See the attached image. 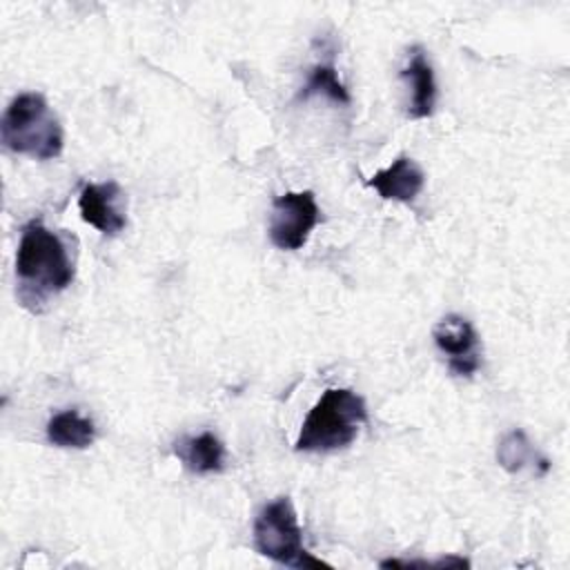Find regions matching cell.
<instances>
[{
    "mask_svg": "<svg viewBox=\"0 0 570 570\" xmlns=\"http://www.w3.org/2000/svg\"><path fill=\"white\" fill-rule=\"evenodd\" d=\"M73 276L76 269L65 240L42 220H29L22 227L16 252L20 303L31 312H40L51 294H58L73 283Z\"/></svg>",
    "mask_w": 570,
    "mask_h": 570,
    "instance_id": "6da1fadb",
    "label": "cell"
},
{
    "mask_svg": "<svg viewBox=\"0 0 570 570\" xmlns=\"http://www.w3.org/2000/svg\"><path fill=\"white\" fill-rule=\"evenodd\" d=\"M367 423V405L350 387H327L301 423L296 452H334L347 448L361 425Z\"/></svg>",
    "mask_w": 570,
    "mask_h": 570,
    "instance_id": "7a4b0ae2",
    "label": "cell"
},
{
    "mask_svg": "<svg viewBox=\"0 0 570 570\" xmlns=\"http://www.w3.org/2000/svg\"><path fill=\"white\" fill-rule=\"evenodd\" d=\"M4 149L36 160H51L62 154V127L47 98L38 91H22L11 98L0 120Z\"/></svg>",
    "mask_w": 570,
    "mask_h": 570,
    "instance_id": "3957f363",
    "label": "cell"
},
{
    "mask_svg": "<svg viewBox=\"0 0 570 570\" xmlns=\"http://www.w3.org/2000/svg\"><path fill=\"white\" fill-rule=\"evenodd\" d=\"M254 548L258 554L289 568H332L312 557L303 546V530L289 497H276L254 517Z\"/></svg>",
    "mask_w": 570,
    "mask_h": 570,
    "instance_id": "277c9868",
    "label": "cell"
},
{
    "mask_svg": "<svg viewBox=\"0 0 570 570\" xmlns=\"http://www.w3.org/2000/svg\"><path fill=\"white\" fill-rule=\"evenodd\" d=\"M318 220L321 209L316 205V196L312 189L285 191L283 196H276L272 203L267 234L276 249L294 252L307 243Z\"/></svg>",
    "mask_w": 570,
    "mask_h": 570,
    "instance_id": "5b68a950",
    "label": "cell"
},
{
    "mask_svg": "<svg viewBox=\"0 0 570 570\" xmlns=\"http://www.w3.org/2000/svg\"><path fill=\"white\" fill-rule=\"evenodd\" d=\"M434 345L448 358V370L454 376H472L481 367V338L474 325L459 316H443L432 330Z\"/></svg>",
    "mask_w": 570,
    "mask_h": 570,
    "instance_id": "8992f818",
    "label": "cell"
},
{
    "mask_svg": "<svg viewBox=\"0 0 570 570\" xmlns=\"http://www.w3.org/2000/svg\"><path fill=\"white\" fill-rule=\"evenodd\" d=\"M120 185L116 180L105 183H87L78 194L80 218L96 227L100 234L116 236L125 229L127 216L120 209Z\"/></svg>",
    "mask_w": 570,
    "mask_h": 570,
    "instance_id": "52a82bcc",
    "label": "cell"
},
{
    "mask_svg": "<svg viewBox=\"0 0 570 570\" xmlns=\"http://www.w3.org/2000/svg\"><path fill=\"white\" fill-rule=\"evenodd\" d=\"M365 185L376 189L383 200L412 203L425 185V174L414 158L401 154L392 160V165L379 169L372 178H367Z\"/></svg>",
    "mask_w": 570,
    "mask_h": 570,
    "instance_id": "ba28073f",
    "label": "cell"
},
{
    "mask_svg": "<svg viewBox=\"0 0 570 570\" xmlns=\"http://www.w3.org/2000/svg\"><path fill=\"white\" fill-rule=\"evenodd\" d=\"M401 78L410 87V102H407V116L412 120L430 118L436 105V80L432 65L421 47H414L405 67L401 69Z\"/></svg>",
    "mask_w": 570,
    "mask_h": 570,
    "instance_id": "9c48e42d",
    "label": "cell"
},
{
    "mask_svg": "<svg viewBox=\"0 0 570 570\" xmlns=\"http://www.w3.org/2000/svg\"><path fill=\"white\" fill-rule=\"evenodd\" d=\"M174 454L180 459L185 470L191 474H218L225 470V445L223 441L205 430L196 436H183L174 443Z\"/></svg>",
    "mask_w": 570,
    "mask_h": 570,
    "instance_id": "30bf717a",
    "label": "cell"
},
{
    "mask_svg": "<svg viewBox=\"0 0 570 570\" xmlns=\"http://www.w3.org/2000/svg\"><path fill=\"white\" fill-rule=\"evenodd\" d=\"M96 439V425L89 416H82L78 410L56 412L47 421V441L53 448L85 450Z\"/></svg>",
    "mask_w": 570,
    "mask_h": 570,
    "instance_id": "8fae6325",
    "label": "cell"
},
{
    "mask_svg": "<svg viewBox=\"0 0 570 570\" xmlns=\"http://www.w3.org/2000/svg\"><path fill=\"white\" fill-rule=\"evenodd\" d=\"M497 461L508 474H517L528 465L539 468V474H546L550 470V461L534 450L523 430H512L499 441Z\"/></svg>",
    "mask_w": 570,
    "mask_h": 570,
    "instance_id": "7c38bea8",
    "label": "cell"
},
{
    "mask_svg": "<svg viewBox=\"0 0 570 570\" xmlns=\"http://www.w3.org/2000/svg\"><path fill=\"white\" fill-rule=\"evenodd\" d=\"M312 96H325L336 105H350L352 96L345 82L338 78V71L332 62H318L309 69L305 85L298 91V100H307Z\"/></svg>",
    "mask_w": 570,
    "mask_h": 570,
    "instance_id": "4fadbf2b",
    "label": "cell"
},
{
    "mask_svg": "<svg viewBox=\"0 0 570 570\" xmlns=\"http://www.w3.org/2000/svg\"><path fill=\"white\" fill-rule=\"evenodd\" d=\"M432 568H470V561L463 557H443L439 561H432Z\"/></svg>",
    "mask_w": 570,
    "mask_h": 570,
    "instance_id": "5bb4252c",
    "label": "cell"
}]
</instances>
